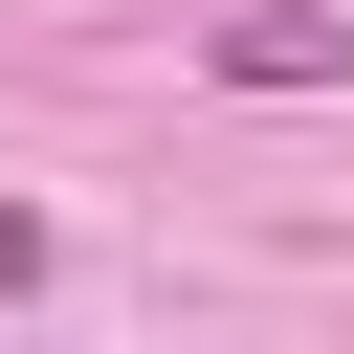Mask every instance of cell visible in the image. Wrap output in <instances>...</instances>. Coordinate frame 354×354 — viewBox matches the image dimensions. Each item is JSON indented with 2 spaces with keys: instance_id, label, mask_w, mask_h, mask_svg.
<instances>
[{
  "instance_id": "cell-1",
  "label": "cell",
  "mask_w": 354,
  "mask_h": 354,
  "mask_svg": "<svg viewBox=\"0 0 354 354\" xmlns=\"http://www.w3.org/2000/svg\"><path fill=\"white\" fill-rule=\"evenodd\" d=\"M199 66H221V88H354V22H332V0H221Z\"/></svg>"
},
{
  "instance_id": "cell-2",
  "label": "cell",
  "mask_w": 354,
  "mask_h": 354,
  "mask_svg": "<svg viewBox=\"0 0 354 354\" xmlns=\"http://www.w3.org/2000/svg\"><path fill=\"white\" fill-rule=\"evenodd\" d=\"M44 266H66V243H44V199H0V310H22Z\"/></svg>"
}]
</instances>
